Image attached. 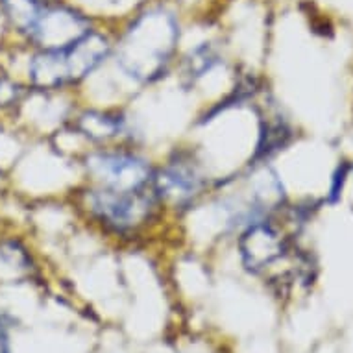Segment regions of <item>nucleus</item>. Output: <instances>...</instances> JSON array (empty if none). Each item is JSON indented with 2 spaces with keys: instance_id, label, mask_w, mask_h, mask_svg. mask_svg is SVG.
Returning <instances> with one entry per match:
<instances>
[{
  "instance_id": "obj_2",
  "label": "nucleus",
  "mask_w": 353,
  "mask_h": 353,
  "mask_svg": "<svg viewBox=\"0 0 353 353\" xmlns=\"http://www.w3.org/2000/svg\"><path fill=\"white\" fill-rule=\"evenodd\" d=\"M70 203L81 224L115 248L148 244L152 237L176 224L154 189L119 191L81 181Z\"/></svg>"
},
{
  "instance_id": "obj_1",
  "label": "nucleus",
  "mask_w": 353,
  "mask_h": 353,
  "mask_svg": "<svg viewBox=\"0 0 353 353\" xmlns=\"http://www.w3.org/2000/svg\"><path fill=\"white\" fill-rule=\"evenodd\" d=\"M181 47L183 24L178 10L163 0H148L113 32L110 63L81 89V99L94 104H130L172 80Z\"/></svg>"
},
{
  "instance_id": "obj_9",
  "label": "nucleus",
  "mask_w": 353,
  "mask_h": 353,
  "mask_svg": "<svg viewBox=\"0 0 353 353\" xmlns=\"http://www.w3.org/2000/svg\"><path fill=\"white\" fill-rule=\"evenodd\" d=\"M81 99L78 93L28 91L23 104L13 115V126L26 139H52L74 117Z\"/></svg>"
},
{
  "instance_id": "obj_14",
  "label": "nucleus",
  "mask_w": 353,
  "mask_h": 353,
  "mask_svg": "<svg viewBox=\"0 0 353 353\" xmlns=\"http://www.w3.org/2000/svg\"><path fill=\"white\" fill-rule=\"evenodd\" d=\"M10 192V170L0 167V198Z\"/></svg>"
},
{
  "instance_id": "obj_8",
  "label": "nucleus",
  "mask_w": 353,
  "mask_h": 353,
  "mask_svg": "<svg viewBox=\"0 0 353 353\" xmlns=\"http://www.w3.org/2000/svg\"><path fill=\"white\" fill-rule=\"evenodd\" d=\"M99 26L94 15L65 0H47L39 17L24 37L26 48H65Z\"/></svg>"
},
{
  "instance_id": "obj_6",
  "label": "nucleus",
  "mask_w": 353,
  "mask_h": 353,
  "mask_svg": "<svg viewBox=\"0 0 353 353\" xmlns=\"http://www.w3.org/2000/svg\"><path fill=\"white\" fill-rule=\"evenodd\" d=\"M157 154L146 146L110 145L80 154L81 181L119 191L152 189Z\"/></svg>"
},
{
  "instance_id": "obj_4",
  "label": "nucleus",
  "mask_w": 353,
  "mask_h": 353,
  "mask_svg": "<svg viewBox=\"0 0 353 353\" xmlns=\"http://www.w3.org/2000/svg\"><path fill=\"white\" fill-rule=\"evenodd\" d=\"M80 183L78 157L50 139H30L10 167V192L26 203L70 200Z\"/></svg>"
},
{
  "instance_id": "obj_10",
  "label": "nucleus",
  "mask_w": 353,
  "mask_h": 353,
  "mask_svg": "<svg viewBox=\"0 0 353 353\" xmlns=\"http://www.w3.org/2000/svg\"><path fill=\"white\" fill-rule=\"evenodd\" d=\"M45 2L47 0H0V10L6 17L12 37L15 39L13 47L23 45L24 37L39 17Z\"/></svg>"
},
{
  "instance_id": "obj_12",
  "label": "nucleus",
  "mask_w": 353,
  "mask_h": 353,
  "mask_svg": "<svg viewBox=\"0 0 353 353\" xmlns=\"http://www.w3.org/2000/svg\"><path fill=\"white\" fill-rule=\"evenodd\" d=\"M352 172V167L347 165V163L342 161L339 167L333 170L331 174V183H330V191H327V202L330 203H336L341 200V194L344 191V187H346L347 176Z\"/></svg>"
},
{
  "instance_id": "obj_11",
  "label": "nucleus",
  "mask_w": 353,
  "mask_h": 353,
  "mask_svg": "<svg viewBox=\"0 0 353 353\" xmlns=\"http://www.w3.org/2000/svg\"><path fill=\"white\" fill-rule=\"evenodd\" d=\"M28 87L8 65L0 61V119L12 121L28 94Z\"/></svg>"
},
{
  "instance_id": "obj_13",
  "label": "nucleus",
  "mask_w": 353,
  "mask_h": 353,
  "mask_svg": "<svg viewBox=\"0 0 353 353\" xmlns=\"http://www.w3.org/2000/svg\"><path fill=\"white\" fill-rule=\"evenodd\" d=\"M0 353H12V333H10V320L0 314Z\"/></svg>"
},
{
  "instance_id": "obj_3",
  "label": "nucleus",
  "mask_w": 353,
  "mask_h": 353,
  "mask_svg": "<svg viewBox=\"0 0 353 353\" xmlns=\"http://www.w3.org/2000/svg\"><path fill=\"white\" fill-rule=\"evenodd\" d=\"M113 52V32L97 26L65 48L12 47L2 54L30 91L78 93L108 67Z\"/></svg>"
},
{
  "instance_id": "obj_5",
  "label": "nucleus",
  "mask_w": 353,
  "mask_h": 353,
  "mask_svg": "<svg viewBox=\"0 0 353 353\" xmlns=\"http://www.w3.org/2000/svg\"><path fill=\"white\" fill-rule=\"evenodd\" d=\"M152 189L178 226L213 192L214 178L200 152L183 137L157 152Z\"/></svg>"
},
{
  "instance_id": "obj_7",
  "label": "nucleus",
  "mask_w": 353,
  "mask_h": 353,
  "mask_svg": "<svg viewBox=\"0 0 353 353\" xmlns=\"http://www.w3.org/2000/svg\"><path fill=\"white\" fill-rule=\"evenodd\" d=\"M228 248L235 252L241 270L272 281L278 267L290 254V232L279 216L263 219L244 228Z\"/></svg>"
}]
</instances>
